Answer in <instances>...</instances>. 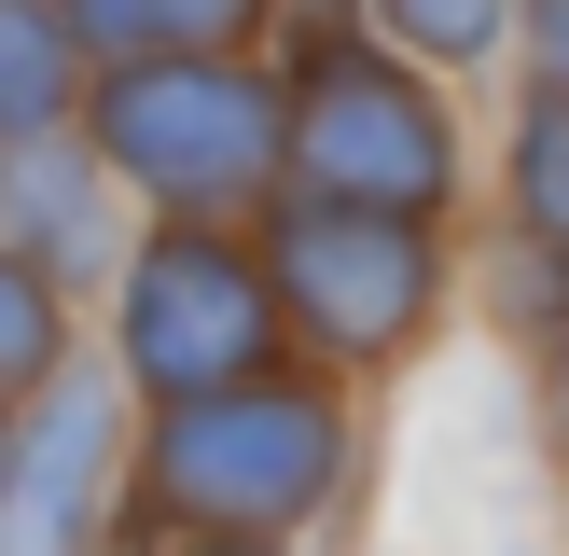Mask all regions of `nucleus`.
Wrapping results in <instances>:
<instances>
[{
	"label": "nucleus",
	"instance_id": "nucleus-1",
	"mask_svg": "<svg viewBox=\"0 0 569 556\" xmlns=\"http://www.w3.org/2000/svg\"><path fill=\"white\" fill-rule=\"evenodd\" d=\"M376 417L320 361H264L237 389L153 404L126 431V515L111 528H250V543H320L361 515Z\"/></svg>",
	"mask_w": 569,
	"mask_h": 556
},
{
	"label": "nucleus",
	"instance_id": "nucleus-2",
	"mask_svg": "<svg viewBox=\"0 0 569 556\" xmlns=\"http://www.w3.org/2000/svg\"><path fill=\"white\" fill-rule=\"evenodd\" d=\"M278 70V195H320V209H389V222H459L487 195L472 153V111L445 70L389 56L361 28V0H292L264 42Z\"/></svg>",
	"mask_w": 569,
	"mask_h": 556
},
{
	"label": "nucleus",
	"instance_id": "nucleus-3",
	"mask_svg": "<svg viewBox=\"0 0 569 556\" xmlns=\"http://www.w3.org/2000/svg\"><path fill=\"white\" fill-rule=\"evenodd\" d=\"M264 278H278V334L292 361L348 389H389L459 334L472 306V250L459 222H389V209H320V195H264Z\"/></svg>",
	"mask_w": 569,
	"mask_h": 556
},
{
	"label": "nucleus",
	"instance_id": "nucleus-4",
	"mask_svg": "<svg viewBox=\"0 0 569 556\" xmlns=\"http://www.w3.org/2000/svg\"><path fill=\"white\" fill-rule=\"evenodd\" d=\"M83 153L139 222H264L278 195V70L264 56H111L83 70Z\"/></svg>",
	"mask_w": 569,
	"mask_h": 556
},
{
	"label": "nucleus",
	"instance_id": "nucleus-5",
	"mask_svg": "<svg viewBox=\"0 0 569 556\" xmlns=\"http://www.w3.org/2000/svg\"><path fill=\"white\" fill-rule=\"evenodd\" d=\"M264 361H292L264 237H250V222H139L126 265L98 278V376L153 417V404L264 376Z\"/></svg>",
	"mask_w": 569,
	"mask_h": 556
},
{
	"label": "nucleus",
	"instance_id": "nucleus-6",
	"mask_svg": "<svg viewBox=\"0 0 569 556\" xmlns=\"http://www.w3.org/2000/svg\"><path fill=\"white\" fill-rule=\"evenodd\" d=\"M126 431H139V404L98 376V348H83L42 404L0 417V556H111Z\"/></svg>",
	"mask_w": 569,
	"mask_h": 556
},
{
	"label": "nucleus",
	"instance_id": "nucleus-7",
	"mask_svg": "<svg viewBox=\"0 0 569 556\" xmlns=\"http://www.w3.org/2000/svg\"><path fill=\"white\" fill-rule=\"evenodd\" d=\"M126 237H139V209L111 195V167L83 153V126L0 153V250H28L70 306H98V278L126 265Z\"/></svg>",
	"mask_w": 569,
	"mask_h": 556
},
{
	"label": "nucleus",
	"instance_id": "nucleus-8",
	"mask_svg": "<svg viewBox=\"0 0 569 556\" xmlns=\"http://www.w3.org/2000/svg\"><path fill=\"white\" fill-rule=\"evenodd\" d=\"M487 195H500V237L569 265V98H528L515 139L487 153Z\"/></svg>",
	"mask_w": 569,
	"mask_h": 556
},
{
	"label": "nucleus",
	"instance_id": "nucleus-9",
	"mask_svg": "<svg viewBox=\"0 0 569 556\" xmlns=\"http://www.w3.org/2000/svg\"><path fill=\"white\" fill-rule=\"evenodd\" d=\"M83 111V42L56 0H0V153L14 139H56Z\"/></svg>",
	"mask_w": 569,
	"mask_h": 556
},
{
	"label": "nucleus",
	"instance_id": "nucleus-10",
	"mask_svg": "<svg viewBox=\"0 0 569 556\" xmlns=\"http://www.w3.org/2000/svg\"><path fill=\"white\" fill-rule=\"evenodd\" d=\"M70 320H83V306L56 292L28 250H0V417H14V404H42V389L83 361V334H70Z\"/></svg>",
	"mask_w": 569,
	"mask_h": 556
},
{
	"label": "nucleus",
	"instance_id": "nucleus-11",
	"mask_svg": "<svg viewBox=\"0 0 569 556\" xmlns=\"http://www.w3.org/2000/svg\"><path fill=\"white\" fill-rule=\"evenodd\" d=\"M361 28H376L389 56H417V70H500V42H515V0H361Z\"/></svg>",
	"mask_w": 569,
	"mask_h": 556
},
{
	"label": "nucleus",
	"instance_id": "nucleus-12",
	"mask_svg": "<svg viewBox=\"0 0 569 556\" xmlns=\"http://www.w3.org/2000/svg\"><path fill=\"white\" fill-rule=\"evenodd\" d=\"M278 14H292V0H153V42H181V56H264Z\"/></svg>",
	"mask_w": 569,
	"mask_h": 556
},
{
	"label": "nucleus",
	"instance_id": "nucleus-13",
	"mask_svg": "<svg viewBox=\"0 0 569 556\" xmlns=\"http://www.w3.org/2000/svg\"><path fill=\"white\" fill-rule=\"evenodd\" d=\"M500 70H515V98H569V0H515Z\"/></svg>",
	"mask_w": 569,
	"mask_h": 556
},
{
	"label": "nucleus",
	"instance_id": "nucleus-14",
	"mask_svg": "<svg viewBox=\"0 0 569 556\" xmlns=\"http://www.w3.org/2000/svg\"><path fill=\"white\" fill-rule=\"evenodd\" d=\"M83 42V70H111V56H153V0H56Z\"/></svg>",
	"mask_w": 569,
	"mask_h": 556
},
{
	"label": "nucleus",
	"instance_id": "nucleus-15",
	"mask_svg": "<svg viewBox=\"0 0 569 556\" xmlns=\"http://www.w3.org/2000/svg\"><path fill=\"white\" fill-rule=\"evenodd\" d=\"M528 417H542V459L569 473V320L542 334V348H528Z\"/></svg>",
	"mask_w": 569,
	"mask_h": 556
},
{
	"label": "nucleus",
	"instance_id": "nucleus-16",
	"mask_svg": "<svg viewBox=\"0 0 569 556\" xmlns=\"http://www.w3.org/2000/svg\"><path fill=\"white\" fill-rule=\"evenodd\" d=\"M111 556H306V543H250V528H111Z\"/></svg>",
	"mask_w": 569,
	"mask_h": 556
},
{
	"label": "nucleus",
	"instance_id": "nucleus-17",
	"mask_svg": "<svg viewBox=\"0 0 569 556\" xmlns=\"http://www.w3.org/2000/svg\"><path fill=\"white\" fill-rule=\"evenodd\" d=\"M500 556H542V543H500Z\"/></svg>",
	"mask_w": 569,
	"mask_h": 556
}]
</instances>
